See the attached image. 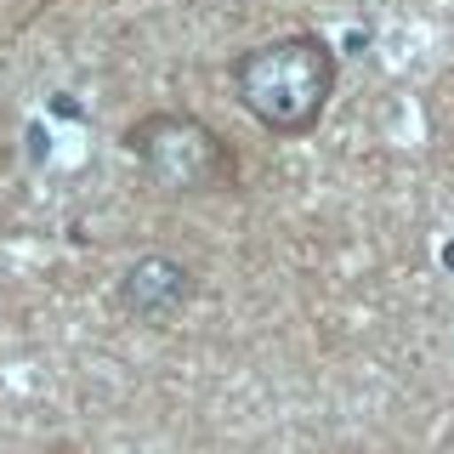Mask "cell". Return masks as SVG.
I'll return each instance as SVG.
<instances>
[{
  "label": "cell",
  "instance_id": "cell-1",
  "mask_svg": "<svg viewBox=\"0 0 454 454\" xmlns=\"http://www.w3.org/2000/svg\"><path fill=\"white\" fill-rule=\"evenodd\" d=\"M239 108L273 137H307L330 114V97L340 85V57L324 35L295 28V35L245 46L227 63Z\"/></svg>",
  "mask_w": 454,
  "mask_h": 454
},
{
  "label": "cell",
  "instance_id": "cell-2",
  "mask_svg": "<svg viewBox=\"0 0 454 454\" xmlns=\"http://www.w3.org/2000/svg\"><path fill=\"white\" fill-rule=\"evenodd\" d=\"M120 148L148 170L165 193H233L239 188V153L210 120L188 108H153L137 114L120 131Z\"/></svg>",
  "mask_w": 454,
  "mask_h": 454
},
{
  "label": "cell",
  "instance_id": "cell-3",
  "mask_svg": "<svg viewBox=\"0 0 454 454\" xmlns=\"http://www.w3.org/2000/svg\"><path fill=\"white\" fill-rule=\"evenodd\" d=\"M193 295V273L182 262H170V255H142V262L125 267L120 290H114V301H120L131 318H170V312H182Z\"/></svg>",
  "mask_w": 454,
  "mask_h": 454
}]
</instances>
